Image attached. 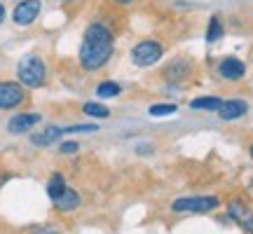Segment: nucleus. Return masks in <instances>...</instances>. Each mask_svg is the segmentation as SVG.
Masks as SVG:
<instances>
[{"instance_id":"f257e3e1","label":"nucleus","mask_w":253,"mask_h":234,"mask_svg":"<svg viewBox=\"0 0 253 234\" xmlns=\"http://www.w3.org/2000/svg\"><path fill=\"white\" fill-rule=\"evenodd\" d=\"M113 52H115V38H113V31L106 24L94 21V24L84 28L80 52H78V61H80L82 71L87 73L101 71L110 61Z\"/></svg>"},{"instance_id":"f03ea898","label":"nucleus","mask_w":253,"mask_h":234,"mask_svg":"<svg viewBox=\"0 0 253 234\" xmlns=\"http://www.w3.org/2000/svg\"><path fill=\"white\" fill-rule=\"evenodd\" d=\"M17 80L26 89H42L47 84V63L40 54H26L17 63Z\"/></svg>"},{"instance_id":"7ed1b4c3","label":"nucleus","mask_w":253,"mask_h":234,"mask_svg":"<svg viewBox=\"0 0 253 234\" xmlns=\"http://www.w3.org/2000/svg\"><path fill=\"white\" fill-rule=\"evenodd\" d=\"M220 206V199L211 195H195V197H178L171 204L173 213H209Z\"/></svg>"},{"instance_id":"20e7f679","label":"nucleus","mask_w":253,"mask_h":234,"mask_svg":"<svg viewBox=\"0 0 253 234\" xmlns=\"http://www.w3.org/2000/svg\"><path fill=\"white\" fill-rule=\"evenodd\" d=\"M164 54V47L160 40H141V42H136L131 47V61L134 66L138 68H150L155 63L162 59Z\"/></svg>"},{"instance_id":"39448f33","label":"nucleus","mask_w":253,"mask_h":234,"mask_svg":"<svg viewBox=\"0 0 253 234\" xmlns=\"http://www.w3.org/2000/svg\"><path fill=\"white\" fill-rule=\"evenodd\" d=\"M28 101V89L19 82H0V110H17Z\"/></svg>"},{"instance_id":"423d86ee","label":"nucleus","mask_w":253,"mask_h":234,"mask_svg":"<svg viewBox=\"0 0 253 234\" xmlns=\"http://www.w3.org/2000/svg\"><path fill=\"white\" fill-rule=\"evenodd\" d=\"M227 216H230L232 223H237V225L242 227V230L253 234V206H249L244 199H239V197L230 199V201H227Z\"/></svg>"},{"instance_id":"0eeeda50","label":"nucleus","mask_w":253,"mask_h":234,"mask_svg":"<svg viewBox=\"0 0 253 234\" xmlns=\"http://www.w3.org/2000/svg\"><path fill=\"white\" fill-rule=\"evenodd\" d=\"M42 122V115L40 113H17L7 119V131L12 136H24L28 134L33 126H38Z\"/></svg>"},{"instance_id":"6e6552de","label":"nucleus","mask_w":253,"mask_h":234,"mask_svg":"<svg viewBox=\"0 0 253 234\" xmlns=\"http://www.w3.org/2000/svg\"><path fill=\"white\" fill-rule=\"evenodd\" d=\"M40 9H42V0H21L12 12V19L17 26H31L38 19Z\"/></svg>"},{"instance_id":"1a4fd4ad","label":"nucleus","mask_w":253,"mask_h":234,"mask_svg":"<svg viewBox=\"0 0 253 234\" xmlns=\"http://www.w3.org/2000/svg\"><path fill=\"white\" fill-rule=\"evenodd\" d=\"M218 73H220L223 80L237 82L246 75V63L242 59H237V56H227V59H223V61L218 63Z\"/></svg>"},{"instance_id":"9d476101","label":"nucleus","mask_w":253,"mask_h":234,"mask_svg":"<svg viewBox=\"0 0 253 234\" xmlns=\"http://www.w3.org/2000/svg\"><path fill=\"white\" fill-rule=\"evenodd\" d=\"M246 110H249V106H246V101L242 99H223V106L216 110L218 117L223 119V122H235V119H239V117L246 115Z\"/></svg>"},{"instance_id":"9b49d317","label":"nucleus","mask_w":253,"mask_h":234,"mask_svg":"<svg viewBox=\"0 0 253 234\" xmlns=\"http://www.w3.org/2000/svg\"><path fill=\"white\" fill-rule=\"evenodd\" d=\"M190 75H192V66H190L188 59H173V61L164 68V78H167V82L181 84L183 80H188Z\"/></svg>"},{"instance_id":"f8f14e48","label":"nucleus","mask_w":253,"mask_h":234,"mask_svg":"<svg viewBox=\"0 0 253 234\" xmlns=\"http://www.w3.org/2000/svg\"><path fill=\"white\" fill-rule=\"evenodd\" d=\"M61 136H63V126L49 124V126H45L42 131L31 134V143L36 145V148H49V145H54Z\"/></svg>"},{"instance_id":"ddd939ff","label":"nucleus","mask_w":253,"mask_h":234,"mask_svg":"<svg viewBox=\"0 0 253 234\" xmlns=\"http://www.w3.org/2000/svg\"><path fill=\"white\" fill-rule=\"evenodd\" d=\"M80 192L73 188H66V192H63L61 197L54 201L56 211H61V213H73V211H78L80 208Z\"/></svg>"},{"instance_id":"4468645a","label":"nucleus","mask_w":253,"mask_h":234,"mask_svg":"<svg viewBox=\"0 0 253 234\" xmlns=\"http://www.w3.org/2000/svg\"><path fill=\"white\" fill-rule=\"evenodd\" d=\"M66 178H63L61 171H54L52 176H49V180H47V197L52 199V201H56V199L61 197L63 192H66Z\"/></svg>"},{"instance_id":"2eb2a0df","label":"nucleus","mask_w":253,"mask_h":234,"mask_svg":"<svg viewBox=\"0 0 253 234\" xmlns=\"http://www.w3.org/2000/svg\"><path fill=\"white\" fill-rule=\"evenodd\" d=\"M223 106L220 96H197V99L190 101V108L192 110H207V113H216Z\"/></svg>"},{"instance_id":"dca6fc26","label":"nucleus","mask_w":253,"mask_h":234,"mask_svg":"<svg viewBox=\"0 0 253 234\" xmlns=\"http://www.w3.org/2000/svg\"><path fill=\"white\" fill-rule=\"evenodd\" d=\"M82 113L87 117H91V119H106V117H110V108L99 103V101H87L82 106Z\"/></svg>"},{"instance_id":"f3484780","label":"nucleus","mask_w":253,"mask_h":234,"mask_svg":"<svg viewBox=\"0 0 253 234\" xmlns=\"http://www.w3.org/2000/svg\"><path fill=\"white\" fill-rule=\"evenodd\" d=\"M122 94V87L113 80H103L101 84H96V99H118Z\"/></svg>"},{"instance_id":"a211bd4d","label":"nucleus","mask_w":253,"mask_h":234,"mask_svg":"<svg viewBox=\"0 0 253 234\" xmlns=\"http://www.w3.org/2000/svg\"><path fill=\"white\" fill-rule=\"evenodd\" d=\"M223 38V24H220V19L218 17H211L209 19V28H207V42L209 45H213Z\"/></svg>"},{"instance_id":"6ab92c4d","label":"nucleus","mask_w":253,"mask_h":234,"mask_svg":"<svg viewBox=\"0 0 253 234\" xmlns=\"http://www.w3.org/2000/svg\"><path fill=\"white\" fill-rule=\"evenodd\" d=\"M176 110H178L176 103H153V106L148 108V115L150 117H169V115H173Z\"/></svg>"},{"instance_id":"aec40b11","label":"nucleus","mask_w":253,"mask_h":234,"mask_svg":"<svg viewBox=\"0 0 253 234\" xmlns=\"http://www.w3.org/2000/svg\"><path fill=\"white\" fill-rule=\"evenodd\" d=\"M99 131L96 124H73V126H63V134H94Z\"/></svg>"},{"instance_id":"412c9836","label":"nucleus","mask_w":253,"mask_h":234,"mask_svg":"<svg viewBox=\"0 0 253 234\" xmlns=\"http://www.w3.org/2000/svg\"><path fill=\"white\" fill-rule=\"evenodd\" d=\"M80 150V143L78 141H63L61 145H59V153L61 155H75Z\"/></svg>"},{"instance_id":"4be33fe9","label":"nucleus","mask_w":253,"mask_h":234,"mask_svg":"<svg viewBox=\"0 0 253 234\" xmlns=\"http://www.w3.org/2000/svg\"><path fill=\"white\" fill-rule=\"evenodd\" d=\"M28 234H61V230L54 227V225H38V227H33Z\"/></svg>"},{"instance_id":"5701e85b","label":"nucleus","mask_w":253,"mask_h":234,"mask_svg":"<svg viewBox=\"0 0 253 234\" xmlns=\"http://www.w3.org/2000/svg\"><path fill=\"white\" fill-rule=\"evenodd\" d=\"M5 14H7V12H5V5H2V2H0V24H2V21H5Z\"/></svg>"},{"instance_id":"b1692460","label":"nucleus","mask_w":253,"mask_h":234,"mask_svg":"<svg viewBox=\"0 0 253 234\" xmlns=\"http://www.w3.org/2000/svg\"><path fill=\"white\" fill-rule=\"evenodd\" d=\"M113 2H118V5H131V2H136V0H113Z\"/></svg>"},{"instance_id":"393cba45","label":"nucleus","mask_w":253,"mask_h":234,"mask_svg":"<svg viewBox=\"0 0 253 234\" xmlns=\"http://www.w3.org/2000/svg\"><path fill=\"white\" fill-rule=\"evenodd\" d=\"M249 153H251V157H253V145H251V150H249Z\"/></svg>"},{"instance_id":"a878e982","label":"nucleus","mask_w":253,"mask_h":234,"mask_svg":"<svg viewBox=\"0 0 253 234\" xmlns=\"http://www.w3.org/2000/svg\"><path fill=\"white\" fill-rule=\"evenodd\" d=\"M63 2H73V0H63Z\"/></svg>"}]
</instances>
